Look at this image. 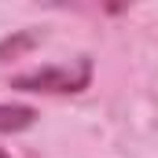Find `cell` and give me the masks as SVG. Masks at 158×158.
<instances>
[{
  "label": "cell",
  "mask_w": 158,
  "mask_h": 158,
  "mask_svg": "<svg viewBox=\"0 0 158 158\" xmlns=\"http://www.w3.org/2000/svg\"><path fill=\"white\" fill-rule=\"evenodd\" d=\"M92 55H77L70 63H48L37 70L15 74L11 88L15 92H37V96H77L92 85Z\"/></svg>",
  "instance_id": "6da1fadb"
},
{
  "label": "cell",
  "mask_w": 158,
  "mask_h": 158,
  "mask_svg": "<svg viewBox=\"0 0 158 158\" xmlns=\"http://www.w3.org/2000/svg\"><path fill=\"white\" fill-rule=\"evenodd\" d=\"M37 125V110L26 103H0V132H26Z\"/></svg>",
  "instance_id": "7a4b0ae2"
},
{
  "label": "cell",
  "mask_w": 158,
  "mask_h": 158,
  "mask_svg": "<svg viewBox=\"0 0 158 158\" xmlns=\"http://www.w3.org/2000/svg\"><path fill=\"white\" fill-rule=\"evenodd\" d=\"M37 40H40L37 30H19L15 37H4V40H0V63H7V59H19V55H22V52H30Z\"/></svg>",
  "instance_id": "3957f363"
},
{
  "label": "cell",
  "mask_w": 158,
  "mask_h": 158,
  "mask_svg": "<svg viewBox=\"0 0 158 158\" xmlns=\"http://www.w3.org/2000/svg\"><path fill=\"white\" fill-rule=\"evenodd\" d=\"M0 158H11V155H7V151H4V147H0Z\"/></svg>",
  "instance_id": "277c9868"
}]
</instances>
